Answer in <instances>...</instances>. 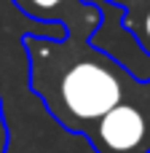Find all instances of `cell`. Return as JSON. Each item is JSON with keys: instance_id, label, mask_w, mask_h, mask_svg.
Segmentation results:
<instances>
[{"instance_id": "3957f363", "label": "cell", "mask_w": 150, "mask_h": 153, "mask_svg": "<svg viewBox=\"0 0 150 153\" xmlns=\"http://www.w3.org/2000/svg\"><path fill=\"white\" fill-rule=\"evenodd\" d=\"M32 22H56L67 35L91 38L102 24V8L97 0H11Z\"/></svg>"}, {"instance_id": "6da1fadb", "label": "cell", "mask_w": 150, "mask_h": 153, "mask_svg": "<svg viewBox=\"0 0 150 153\" xmlns=\"http://www.w3.org/2000/svg\"><path fill=\"white\" fill-rule=\"evenodd\" d=\"M30 62V91L70 134L89 137L97 121L115 105L137 97V81L110 54L94 48L86 35H21Z\"/></svg>"}, {"instance_id": "7a4b0ae2", "label": "cell", "mask_w": 150, "mask_h": 153, "mask_svg": "<svg viewBox=\"0 0 150 153\" xmlns=\"http://www.w3.org/2000/svg\"><path fill=\"white\" fill-rule=\"evenodd\" d=\"M86 140L97 153H150V81L137 97L107 110Z\"/></svg>"}, {"instance_id": "277c9868", "label": "cell", "mask_w": 150, "mask_h": 153, "mask_svg": "<svg viewBox=\"0 0 150 153\" xmlns=\"http://www.w3.org/2000/svg\"><path fill=\"white\" fill-rule=\"evenodd\" d=\"M121 24L134 35L140 48L150 56V0L129 8V11H121Z\"/></svg>"}, {"instance_id": "8992f818", "label": "cell", "mask_w": 150, "mask_h": 153, "mask_svg": "<svg viewBox=\"0 0 150 153\" xmlns=\"http://www.w3.org/2000/svg\"><path fill=\"white\" fill-rule=\"evenodd\" d=\"M105 3L121 8V11H129V8H134V5H140V3H145V0H105Z\"/></svg>"}, {"instance_id": "5b68a950", "label": "cell", "mask_w": 150, "mask_h": 153, "mask_svg": "<svg viewBox=\"0 0 150 153\" xmlns=\"http://www.w3.org/2000/svg\"><path fill=\"white\" fill-rule=\"evenodd\" d=\"M0 153H8V121L3 113V97H0Z\"/></svg>"}]
</instances>
